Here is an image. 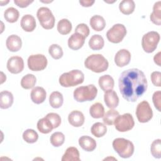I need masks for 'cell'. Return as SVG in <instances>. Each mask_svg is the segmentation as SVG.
<instances>
[{
  "instance_id": "9a60e30c",
  "label": "cell",
  "mask_w": 161,
  "mask_h": 161,
  "mask_svg": "<svg viewBox=\"0 0 161 161\" xmlns=\"http://www.w3.org/2000/svg\"><path fill=\"white\" fill-rule=\"evenodd\" d=\"M7 48L13 52L19 50L22 46V41L19 36L16 35H11L9 36L6 42Z\"/></svg>"
},
{
  "instance_id": "9c48e42d",
  "label": "cell",
  "mask_w": 161,
  "mask_h": 161,
  "mask_svg": "<svg viewBox=\"0 0 161 161\" xmlns=\"http://www.w3.org/2000/svg\"><path fill=\"white\" fill-rule=\"evenodd\" d=\"M115 128L120 132H125L131 130L134 125L135 121L132 115L130 113H125L122 115H119L114 123Z\"/></svg>"
},
{
  "instance_id": "484cf974",
  "label": "cell",
  "mask_w": 161,
  "mask_h": 161,
  "mask_svg": "<svg viewBox=\"0 0 161 161\" xmlns=\"http://www.w3.org/2000/svg\"><path fill=\"white\" fill-rule=\"evenodd\" d=\"M161 1L156 2L153 7V11L150 14V18L151 21L156 25L160 26L161 24Z\"/></svg>"
},
{
  "instance_id": "ac0fdd59",
  "label": "cell",
  "mask_w": 161,
  "mask_h": 161,
  "mask_svg": "<svg viewBox=\"0 0 161 161\" xmlns=\"http://www.w3.org/2000/svg\"><path fill=\"white\" fill-rule=\"evenodd\" d=\"M47 92L42 87H34L30 94L31 101L37 104H41L44 102L46 99Z\"/></svg>"
},
{
  "instance_id": "4dcf8cb0",
  "label": "cell",
  "mask_w": 161,
  "mask_h": 161,
  "mask_svg": "<svg viewBox=\"0 0 161 161\" xmlns=\"http://www.w3.org/2000/svg\"><path fill=\"white\" fill-rule=\"evenodd\" d=\"M91 133L97 138L103 136L107 132L106 126L100 122H97L92 125L91 129Z\"/></svg>"
},
{
  "instance_id": "2e32d148",
  "label": "cell",
  "mask_w": 161,
  "mask_h": 161,
  "mask_svg": "<svg viewBox=\"0 0 161 161\" xmlns=\"http://www.w3.org/2000/svg\"><path fill=\"white\" fill-rule=\"evenodd\" d=\"M69 123L74 127H80L83 125L85 118L83 113L78 110L70 112L68 116Z\"/></svg>"
},
{
  "instance_id": "ab89813d",
  "label": "cell",
  "mask_w": 161,
  "mask_h": 161,
  "mask_svg": "<svg viewBox=\"0 0 161 161\" xmlns=\"http://www.w3.org/2000/svg\"><path fill=\"white\" fill-rule=\"evenodd\" d=\"M45 117L50 121L53 128H57L60 126L61 123V118L57 113H48Z\"/></svg>"
},
{
  "instance_id": "f35d334b",
  "label": "cell",
  "mask_w": 161,
  "mask_h": 161,
  "mask_svg": "<svg viewBox=\"0 0 161 161\" xmlns=\"http://www.w3.org/2000/svg\"><path fill=\"white\" fill-rule=\"evenodd\" d=\"M150 152L152 156L156 158L161 157V140H155L151 144Z\"/></svg>"
},
{
  "instance_id": "8fae6325",
  "label": "cell",
  "mask_w": 161,
  "mask_h": 161,
  "mask_svg": "<svg viewBox=\"0 0 161 161\" xmlns=\"http://www.w3.org/2000/svg\"><path fill=\"white\" fill-rule=\"evenodd\" d=\"M28 67L32 71H41L47 65V58L42 54L30 55L28 58Z\"/></svg>"
},
{
  "instance_id": "ee69618b",
  "label": "cell",
  "mask_w": 161,
  "mask_h": 161,
  "mask_svg": "<svg viewBox=\"0 0 161 161\" xmlns=\"http://www.w3.org/2000/svg\"><path fill=\"white\" fill-rule=\"evenodd\" d=\"M33 2V1H30V0H14V4H16L18 7L21 8L28 7Z\"/></svg>"
},
{
  "instance_id": "4fadbf2b",
  "label": "cell",
  "mask_w": 161,
  "mask_h": 161,
  "mask_svg": "<svg viewBox=\"0 0 161 161\" xmlns=\"http://www.w3.org/2000/svg\"><path fill=\"white\" fill-rule=\"evenodd\" d=\"M131 60V53L126 49L119 50L114 56V62L118 67H123L127 65Z\"/></svg>"
},
{
  "instance_id": "44dd1931",
  "label": "cell",
  "mask_w": 161,
  "mask_h": 161,
  "mask_svg": "<svg viewBox=\"0 0 161 161\" xmlns=\"http://www.w3.org/2000/svg\"><path fill=\"white\" fill-rule=\"evenodd\" d=\"M99 86L101 89L105 92L112 90L114 86L113 78L109 75H104L99 78Z\"/></svg>"
},
{
  "instance_id": "7bdbcfd3",
  "label": "cell",
  "mask_w": 161,
  "mask_h": 161,
  "mask_svg": "<svg viewBox=\"0 0 161 161\" xmlns=\"http://www.w3.org/2000/svg\"><path fill=\"white\" fill-rule=\"evenodd\" d=\"M151 80L152 82V84L157 86V87H160L161 86V73L158 71H154L151 74Z\"/></svg>"
},
{
  "instance_id": "5b68a950",
  "label": "cell",
  "mask_w": 161,
  "mask_h": 161,
  "mask_svg": "<svg viewBox=\"0 0 161 161\" xmlns=\"http://www.w3.org/2000/svg\"><path fill=\"white\" fill-rule=\"evenodd\" d=\"M113 147L115 152L123 158L132 156L134 152V145L129 140L123 138H117L113 142Z\"/></svg>"
},
{
  "instance_id": "8d00e7d4",
  "label": "cell",
  "mask_w": 161,
  "mask_h": 161,
  "mask_svg": "<svg viewBox=\"0 0 161 161\" xmlns=\"http://www.w3.org/2000/svg\"><path fill=\"white\" fill-rule=\"evenodd\" d=\"M50 143L55 147L62 145L65 141V136L62 132H55L50 136Z\"/></svg>"
},
{
  "instance_id": "8992f818",
  "label": "cell",
  "mask_w": 161,
  "mask_h": 161,
  "mask_svg": "<svg viewBox=\"0 0 161 161\" xmlns=\"http://www.w3.org/2000/svg\"><path fill=\"white\" fill-rule=\"evenodd\" d=\"M38 19L41 26L46 30H50L54 27L55 17L51 10L47 7L40 8L36 13Z\"/></svg>"
},
{
  "instance_id": "5bb4252c",
  "label": "cell",
  "mask_w": 161,
  "mask_h": 161,
  "mask_svg": "<svg viewBox=\"0 0 161 161\" xmlns=\"http://www.w3.org/2000/svg\"><path fill=\"white\" fill-rule=\"evenodd\" d=\"M85 37L79 33H73L68 40L69 47L74 50H77L80 49L84 44Z\"/></svg>"
},
{
  "instance_id": "d590c367",
  "label": "cell",
  "mask_w": 161,
  "mask_h": 161,
  "mask_svg": "<svg viewBox=\"0 0 161 161\" xmlns=\"http://www.w3.org/2000/svg\"><path fill=\"white\" fill-rule=\"evenodd\" d=\"M23 138L28 143H33L38 140V135L34 130L27 129L23 133Z\"/></svg>"
},
{
  "instance_id": "836d02e7",
  "label": "cell",
  "mask_w": 161,
  "mask_h": 161,
  "mask_svg": "<svg viewBox=\"0 0 161 161\" xmlns=\"http://www.w3.org/2000/svg\"><path fill=\"white\" fill-rule=\"evenodd\" d=\"M36 82L35 76L31 74H28L23 76L21 80V86L23 89H30L33 88Z\"/></svg>"
},
{
  "instance_id": "bcb514c9",
  "label": "cell",
  "mask_w": 161,
  "mask_h": 161,
  "mask_svg": "<svg viewBox=\"0 0 161 161\" xmlns=\"http://www.w3.org/2000/svg\"><path fill=\"white\" fill-rule=\"evenodd\" d=\"M160 55H161V52H158L153 57V60L154 62L158 66H160Z\"/></svg>"
},
{
  "instance_id": "1f68e13d",
  "label": "cell",
  "mask_w": 161,
  "mask_h": 161,
  "mask_svg": "<svg viewBox=\"0 0 161 161\" xmlns=\"http://www.w3.org/2000/svg\"><path fill=\"white\" fill-rule=\"evenodd\" d=\"M72 23L65 18L60 19L57 24V30L61 35H67L72 30Z\"/></svg>"
},
{
  "instance_id": "60d3db41",
  "label": "cell",
  "mask_w": 161,
  "mask_h": 161,
  "mask_svg": "<svg viewBox=\"0 0 161 161\" xmlns=\"http://www.w3.org/2000/svg\"><path fill=\"white\" fill-rule=\"evenodd\" d=\"M75 33H77L82 35L84 37L87 38L90 33L89 28L85 23H80L79 24L75 30Z\"/></svg>"
},
{
  "instance_id": "b9f144b4",
  "label": "cell",
  "mask_w": 161,
  "mask_h": 161,
  "mask_svg": "<svg viewBox=\"0 0 161 161\" xmlns=\"http://www.w3.org/2000/svg\"><path fill=\"white\" fill-rule=\"evenodd\" d=\"M152 100H153V104L155 107V108L158 111H160L161 109V92L160 91H157L156 92H155L153 94L152 96Z\"/></svg>"
},
{
  "instance_id": "83f0119b",
  "label": "cell",
  "mask_w": 161,
  "mask_h": 161,
  "mask_svg": "<svg viewBox=\"0 0 161 161\" xmlns=\"http://www.w3.org/2000/svg\"><path fill=\"white\" fill-rule=\"evenodd\" d=\"M104 45V39L99 35H92L89 41V46L93 50H99L102 49Z\"/></svg>"
},
{
  "instance_id": "f546056e",
  "label": "cell",
  "mask_w": 161,
  "mask_h": 161,
  "mask_svg": "<svg viewBox=\"0 0 161 161\" xmlns=\"http://www.w3.org/2000/svg\"><path fill=\"white\" fill-rule=\"evenodd\" d=\"M89 113L93 118H101L104 115V106L100 103H96L90 107Z\"/></svg>"
},
{
  "instance_id": "d6a6232c",
  "label": "cell",
  "mask_w": 161,
  "mask_h": 161,
  "mask_svg": "<svg viewBox=\"0 0 161 161\" xmlns=\"http://www.w3.org/2000/svg\"><path fill=\"white\" fill-rule=\"evenodd\" d=\"M19 13L18 9L13 7H10L6 9L4 13V17L5 19L11 23L17 21L19 18Z\"/></svg>"
},
{
  "instance_id": "3957f363",
  "label": "cell",
  "mask_w": 161,
  "mask_h": 161,
  "mask_svg": "<svg viewBox=\"0 0 161 161\" xmlns=\"http://www.w3.org/2000/svg\"><path fill=\"white\" fill-rule=\"evenodd\" d=\"M84 80V75L80 70H72L62 74L59 77V84L64 87H74L82 84Z\"/></svg>"
},
{
  "instance_id": "e0dca14e",
  "label": "cell",
  "mask_w": 161,
  "mask_h": 161,
  "mask_svg": "<svg viewBox=\"0 0 161 161\" xmlns=\"http://www.w3.org/2000/svg\"><path fill=\"white\" fill-rule=\"evenodd\" d=\"M104 100L107 107L111 109L116 108L119 104V97L116 92L113 89L105 92Z\"/></svg>"
},
{
  "instance_id": "cb8c5ba5",
  "label": "cell",
  "mask_w": 161,
  "mask_h": 161,
  "mask_svg": "<svg viewBox=\"0 0 161 161\" xmlns=\"http://www.w3.org/2000/svg\"><path fill=\"white\" fill-rule=\"evenodd\" d=\"M91 28L96 31L103 30L106 26V21L104 18L100 15H94L92 16L89 21Z\"/></svg>"
},
{
  "instance_id": "6da1fadb",
  "label": "cell",
  "mask_w": 161,
  "mask_h": 161,
  "mask_svg": "<svg viewBox=\"0 0 161 161\" xmlns=\"http://www.w3.org/2000/svg\"><path fill=\"white\" fill-rule=\"evenodd\" d=\"M118 85L122 96L129 102H135L146 92L148 86L144 73L135 68L123 72Z\"/></svg>"
},
{
  "instance_id": "52a82bcc",
  "label": "cell",
  "mask_w": 161,
  "mask_h": 161,
  "mask_svg": "<svg viewBox=\"0 0 161 161\" xmlns=\"http://www.w3.org/2000/svg\"><path fill=\"white\" fill-rule=\"evenodd\" d=\"M160 38L159 33L154 31L145 34L142 40V46L143 50L148 53L153 52L157 48Z\"/></svg>"
},
{
  "instance_id": "277c9868",
  "label": "cell",
  "mask_w": 161,
  "mask_h": 161,
  "mask_svg": "<svg viewBox=\"0 0 161 161\" xmlns=\"http://www.w3.org/2000/svg\"><path fill=\"white\" fill-rule=\"evenodd\" d=\"M97 94V89L93 84L80 86L74 91V99L79 103L94 100Z\"/></svg>"
},
{
  "instance_id": "7a4b0ae2",
  "label": "cell",
  "mask_w": 161,
  "mask_h": 161,
  "mask_svg": "<svg viewBox=\"0 0 161 161\" xmlns=\"http://www.w3.org/2000/svg\"><path fill=\"white\" fill-rule=\"evenodd\" d=\"M84 65L94 72L101 73L108 69L109 63L101 54H92L86 58Z\"/></svg>"
},
{
  "instance_id": "30bf717a",
  "label": "cell",
  "mask_w": 161,
  "mask_h": 161,
  "mask_svg": "<svg viewBox=\"0 0 161 161\" xmlns=\"http://www.w3.org/2000/svg\"><path fill=\"white\" fill-rule=\"evenodd\" d=\"M136 116L140 123H147L153 117V111L148 102H140L136 109Z\"/></svg>"
},
{
  "instance_id": "d4e9b609",
  "label": "cell",
  "mask_w": 161,
  "mask_h": 161,
  "mask_svg": "<svg viewBox=\"0 0 161 161\" xmlns=\"http://www.w3.org/2000/svg\"><path fill=\"white\" fill-rule=\"evenodd\" d=\"M64 103L62 94L58 91L52 92L49 96V103L53 108H60Z\"/></svg>"
},
{
  "instance_id": "d6986e66",
  "label": "cell",
  "mask_w": 161,
  "mask_h": 161,
  "mask_svg": "<svg viewBox=\"0 0 161 161\" xmlns=\"http://www.w3.org/2000/svg\"><path fill=\"white\" fill-rule=\"evenodd\" d=\"M20 25L24 31L31 32L36 28V21L32 15L25 14L21 19Z\"/></svg>"
},
{
  "instance_id": "7dc6e473",
  "label": "cell",
  "mask_w": 161,
  "mask_h": 161,
  "mask_svg": "<svg viewBox=\"0 0 161 161\" xmlns=\"http://www.w3.org/2000/svg\"><path fill=\"white\" fill-rule=\"evenodd\" d=\"M41 2H42V3H51V2H52V1H41Z\"/></svg>"
},
{
  "instance_id": "4316f807",
  "label": "cell",
  "mask_w": 161,
  "mask_h": 161,
  "mask_svg": "<svg viewBox=\"0 0 161 161\" xmlns=\"http://www.w3.org/2000/svg\"><path fill=\"white\" fill-rule=\"evenodd\" d=\"M135 4L133 0H123L119 4V11L124 14L129 15L134 11Z\"/></svg>"
},
{
  "instance_id": "ba28073f",
  "label": "cell",
  "mask_w": 161,
  "mask_h": 161,
  "mask_svg": "<svg viewBox=\"0 0 161 161\" xmlns=\"http://www.w3.org/2000/svg\"><path fill=\"white\" fill-rule=\"evenodd\" d=\"M126 35V27L122 24H115L106 33L109 42L113 43H120Z\"/></svg>"
},
{
  "instance_id": "f1b7e54d",
  "label": "cell",
  "mask_w": 161,
  "mask_h": 161,
  "mask_svg": "<svg viewBox=\"0 0 161 161\" xmlns=\"http://www.w3.org/2000/svg\"><path fill=\"white\" fill-rule=\"evenodd\" d=\"M37 128L42 133L47 134L52 131L53 127L50 121L45 116L38 120L37 123Z\"/></svg>"
},
{
  "instance_id": "7c38bea8",
  "label": "cell",
  "mask_w": 161,
  "mask_h": 161,
  "mask_svg": "<svg viewBox=\"0 0 161 161\" xmlns=\"http://www.w3.org/2000/svg\"><path fill=\"white\" fill-rule=\"evenodd\" d=\"M7 69L9 72L14 74L21 72L24 69L23 59L19 56L10 57L7 62Z\"/></svg>"
},
{
  "instance_id": "603a6c76",
  "label": "cell",
  "mask_w": 161,
  "mask_h": 161,
  "mask_svg": "<svg viewBox=\"0 0 161 161\" xmlns=\"http://www.w3.org/2000/svg\"><path fill=\"white\" fill-rule=\"evenodd\" d=\"M79 152L74 147H70L67 148L62 157V161H79Z\"/></svg>"
},
{
  "instance_id": "e575fe53",
  "label": "cell",
  "mask_w": 161,
  "mask_h": 161,
  "mask_svg": "<svg viewBox=\"0 0 161 161\" xmlns=\"http://www.w3.org/2000/svg\"><path fill=\"white\" fill-rule=\"evenodd\" d=\"M119 115V112L114 109L108 110L103 116V122L105 125H112L114 124L116 118Z\"/></svg>"
},
{
  "instance_id": "f6af8a7d",
  "label": "cell",
  "mask_w": 161,
  "mask_h": 161,
  "mask_svg": "<svg viewBox=\"0 0 161 161\" xmlns=\"http://www.w3.org/2000/svg\"><path fill=\"white\" fill-rule=\"evenodd\" d=\"M94 0H81L79 1V3L83 7H90L94 3Z\"/></svg>"
},
{
  "instance_id": "7402d4cb",
  "label": "cell",
  "mask_w": 161,
  "mask_h": 161,
  "mask_svg": "<svg viewBox=\"0 0 161 161\" xmlns=\"http://www.w3.org/2000/svg\"><path fill=\"white\" fill-rule=\"evenodd\" d=\"M13 94L8 91H1L0 93V108L1 109H8L13 103Z\"/></svg>"
},
{
  "instance_id": "74e56055",
  "label": "cell",
  "mask_w": 161,
  "mask_h": 161,
  "mask_svg": "<svg viewBox=\"0 0 161 161\" xmlns=\"http://www.w3.org/2000/svg\"><path fill=\"white\" fill-rule=\"evenodd\" d=\"M48 53L51 57L55 60L62 58L64 53L62 47L57 44L51 45L48 48Z\"/></svg>"
},
{
  "instance_id": "ffe728a7",
  "label": "cell",
  "mask_w": 161,
  "mask_h": 161,
  "mask_svg": "<svg viewBox=\"0 0 161 161\" xmlns=\"http://www.w3.org/2000/svg\"><path fill=\"white\" fill-rule=\"evenodd\" d=\"M80 147L87 152H92L96 148V142L94 138L89 136H82L79 139Z\"/></svg>"
}]
</instances>
